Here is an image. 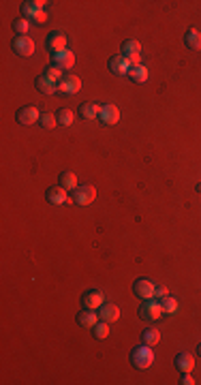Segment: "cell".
<instances>
[{
	"label": "cell",
	"instance_id": "cell-25",
	"mask_svg": "<svg viewBox=\"0 0 201 385\" xmlns=\"http://www.w3.org/2000/svg\"><path fill=\"white\" fill-rule=\"evenodd\" d=\"M39 124H41L43 128H48V131H51V128L58 126V116H53V113L45 111V113H41V120H39Z\"/></svg>",
	"mask_w": 201,
	"mask_h": 385
},
{
	"label": "cell",
	"instance_id": "cell-27",
	"mask_svg": "<svg viewBox=\"0 0 201 385\" xmlns=\"http://www.w3.org/2000/svg\"><path fill=\"white\" fill-rule=\"evenodd\" d=\"M13 30L17 32V37H24L26 32L30 30V19H26V17H19L13 22Z\"/></svg>",
	"mask_w": 201,
	"mask_h": 385
},
{
	"label": "cell",
	"instance_id": "cell-8",
	"mask_svg": "<svg viewBox=\"0 0 201 385\" xmlns=\"http://www.w3.org/2000/svg\"><path fill=\"white\" fill-rule=\"evenodd\" d=\"M103 304H105V295H103V291H99V289H92V291H86L82 295V306L84 308L99 310Z\"/></svg>",
	"mask_w": 201,
	"mask_h": 385
},
{
	"label": "cell",
	"instance_id": "cell-2",
	"mask_svg": "<svg viewBox=\"0 0 201 385\" xmlns=\"http://www.w3.org/2000/svg\"><path fill=\"white\" fill-rule=\"evenodd\" d=\"M163 315H165L163 304H160L156 298L146 300L142 304V308H139V319H144V321H158Z\"/></svg>",
	"mask_w": 201,
	"mask_h": 385
},
{
	"label": "cell",
	"instance_id": "cell-19",
	"mask_svg": "<svg viewBox=\"0 0 201 385\" xmlns=\"http://www.w3.org/2000/svg\"><path fill=\"white\" fill-rule=\"evenodd\" d=\"M129 77H131L135 84H144V82H148L150 71H148V66H144V64H139V66H131Z\"/></svg>",
	"mask_w": 201,
	"mask_h": 385
},
{
	"label": "cell",
	"instance_id": "cell-35",
	"mask_svg": "<svg viewBox=\"0 0 201 385\" xmlns=\"http://www.w3.org/2000/svg\"><path fill=\"white\" fill-rule=\"evenodd\" d=\"M197 191H199V193H201V182H199V184H197Z\"/></svg>",
	"mask_w": 201,
	"mask_h": 385
},
{
	"label": "cell",
	"instance_id": "cell-16",
	"mask_svg": "<svg viewBox=\"0 0 201 385\" xmlns=\"http://www.w3.org/2000/svg\"><path fill=\"white\" fill-rule=\"evenodd\" d=\"M77 323L82 328H90L92 330L99 323V313H95V310H90V308L79 310V313H77Z\"/></svg>",
	"mask_w": 201,
	"mask_h": 385
},
{
	"label": "cell",
	"instance_id": "cell-10",
	"mask_svg": "<svg viewBox=\"0 0 201 385\" xmlns=\"http://www.w3.org/2000/svg\"><path fill=\"white\" fill-rule=\"evenodd\" d=\"M109 71L111 73H116V75H129V71H131V62H129V58L126 56H111L109 58Z\"/></svg>",
	"mask_w": 201,
	"mask_h": 385
},
{
	"label": "cell",
	"instance_id": "cell-31",
	"mask_svg": "<svg viewBox=\"0 0 201 385\" xmlns=\"http://www.w3.org/2000/svg\"><path fill=\"white\" fill-rule=\"evenodd\" d=\"M32 22H35V24H39V26H41V24H45V22H48V13H45V11H39V13H37V17L32 19Z\"/></svg>",
	"mask_w": 201,
	"mask_h": 385
},
{
	"label": "cell",
	"instance_id": "cell-3",
	"mask_svg": "<svg viewBox=\"0 0 201 385\" xmlns=\"http://www.w3.org/2000/svg\"><path fill=\"white\" fill-rule=\"evenodd\" d=\"M97 199V188L92 184H82L73 191V201L77 206H90Z\"/></svg>",
	"mask_w": 201,
	"mask_h": 385
},
{
	"label": "cell",
	"instance_id": "cell-5",
	"mask_svg": "<svg viewBox=\"0 0 201 385\" xmlns=\"http://www.w3.org/2000/svg\"><path fill=\"white\" fill-rule=\"evenodd\" d=\"M35 50H37V45H35V41H32L28 35L13 39V52H15L17 56L28 58V56H32V54H35Z\"/></svg>",
	"mask_w": 201,
	"mask_h": 385
},
{
	"label": "cell",
	"instance_id": "cell-12",
	"mask_svg": "<svg viewBox=\"0 0 201 385\" xmlns=\"http://www.w3.org/2000/svg\"><path fill=\"white\" fill-rule=\"evenodd\" d=\"M100 122L107 124V126H113L120 122V110L116 105H103L100 107Z\"/></svg>",
	"mask_w": 201,
	"mask_h": 385
},
{
	"label": "cell",
	"instance_id": "cell-4",
	"mask_svg": "<svg viewBox=\"0 0 201 385\" xmlns=\"http://www.w3.org/2000/svg\"><path fill=\"white\" fill-rule=\"evenodd\" d=\"M41 120V111H39L37 105H24L19 107L17 111V122L22 126H30V124H37Z\"/></svg>",
	"mask_w": 201,
	"mask_h": 385
},
{
	"label": "cell",
	"instance_id": "cell-17",
	"mask_svg": "<svg viewBox=\"0 0 201 385\" xmlns=\"http://www.w3.org/2000/svg\"><path fill=\"white\" fill-rule=\"evenodd\" d=\"M184 43H186L189 50L201 52V32L195 30V28H189V30H186V35H184Z\"/></svg>",
	"mask_w": 201,
	"mask_h": 385
},
{
	"label": "cell",
	"instance_id": "cell-32",
	"mask_svg": "<svg viewBox=\"0 0 201 385\" xmlns=\"http://www.w3.org/2000/svg\"><path fill=\"white\" fill-rule=\"evenodd\" d=\"M126 58H129L131 66H139V64H142V56H139V54H133V56H126Z\"/></svg>",
	"mask_w": 201,
	"mask_h": 385
},
{
	"label": "cell",
	"instance_id": "cell-18",
	"mask_svg": "<svg viewBox=\"0 0 201 385\" xmlns=\"http://www.w3.org/2000/svg\"><path fill=\"white\" fill-rule=\"evenodd\" d=\"M37 90L41 92V94H53V92H58V84L56 82H51V79L48 75H41V77H37Z\"/></svg>",
	"mask_w": 201,
	"mask_h": 385
},
{
	"label": "cell",
	"instance_id": "cell-7",
	"mask_svg": "<svg viewBox=\"0 0 201 385\" xmlns=\"http://www.w3.org/2000/svg\"><path fill=\"white\" fill-rule=\"evenodd\" d=\"M133 291H135L137 298H142L146 302V300H152L154 298L156 285H154L152 280H148V278H139V280H135V285H133Z\"/></svg>",
	"mask_w": 201,
	"mask_h": 385
},
{
	"label": "cell",
	"instance_id": "cell-36",
	"mask_svg": "<svg viewBox=\"0 0 201 385\" xmlns=\"http://www.w3.org/2000/svg\"><path fill=\"white\" fill-rule=\"evenodd\" d=\"M197 351H199V355H201V344H199V347H197Z\"/></svg>",
	"mask_w": 201,
	"mask_h": 385
},
{
	"label": "cell",
	"instance_id": "cell-11",
	"mask_svg": "<svg viewBox=\"0 0 201 385\" xmlns=\"http://www.w3.org/2000/svg\"><path fill=\"white\" fill-rule=\"evenodd\" d=\"M45 47L51 52V54H60L66 50V37L62 32H51V35L45 39Z\"/></svg>",
	"mask_w": 201,
	"mask_h": 385
},
{
	"label": "cell",
	"instance_id": "cell-14",
	"mask_svg": "<svg viewBox=\"0 0 201 385\" xmlns=\"http://www.w3.org/2000/svg\"><path fill=\"white\" fill-rule=\"evenodd\" d=\"M99 319L100 321H107V323H113V321H118L120 319V308L116 306V304H103V306L99 308Z\"/></svg>",
	"mask_w": 201,
	"mask_h": 385
},
{
	"label": "cell",
	"instance_id": "cell-6",
	"mask_svg": "<svg viewBox=\"0 0 201 385\" xmlns=\"http://www.w3.org/2000/svg\"><path fill=\"white\" fill-rule=\"evenodd\" d=\"M82 90V79L77 75H64V79L58 84V94H66V97H71V94H77Z\"/></svg>",
	"mask_w": 201,
	"mask_h": 385
},
{
	"label": "cell",
	"instance_id": "cell-26",
	"mask_svg": "<svg viewBox=\"0 0 201 385\" xmlns=\"http://www.w3.org/2000/svg\"><path fill=\"white\" fill-rule=\"evenodd\" d=\"M160 304H163L165 315H176L178 313V300L171 298V295H165V298L160 300Z\"/></svg>",
	"mask_w": 201,
	"mask_h": 385
},
{
	"label": "cell",
	"instance_id": "cell-1",
	"mask_svg": "<svg viewBox=\"0 0 201 385\" xmlns=\"http://www.w3.org/2000/svg\"><path fill=\"white\" fill-rule=\"evenodd\" d=\"M131 362H133V366L139 368V370H148L154 364L152 347H148V344H139V347H135L131 351Z\"/></svg>",
	"mask_w": 201,
	"mask_h": 385
},
{
	"label": "cell",
	"instance_id": "cell-29",
	"mask_svg": "<svg viewBox=\"0 0 201 385\" xmlns=\"http://www.w3.org/2000/svg\"><path fill=\"white\" fill-rule=\"evenodd\" d=\"M73 120H75V113H73L71 110H60V111H58V124L71 126Z\"/></svg>",
	"mask_w": 201,
	"mask_h": 385
},
{
	"label": "cell",
	"instance_id": "cell-9",
	"mask_svg": "<svg viewBox=\"0 0 201 385\" xmlns=\"http://www.w3.org/2000/svg\"><path fill=\"white\" fill-rule=\"evenodd\" d=\"M51 64L53 66H58V69H62V71H69L75 66V54H73L71 50H64V52H60V54H53L51 56Z\"/></svg>",
	"mask_w": 201,
	"mask_h": 385
},
{
	"label": "cell",
	"instance_id": "cell-13",
	"mask_svg": "<svg viewBox=\"0 0 201 385\" xmlns=\"http://www.w3.org/2000/svg\"><path fill=\"white\" fill-rule=\"evenodd\" d=\"M45 197H48V201H50L51 206H62V204H66V201H69L66 188H62V186H51V188H48Z\"/></svg>",
	"mask_w": 201,
	"mask_h": 385
},
{
	"label": "cell",
	"instance_id": "cell-22",
	"mask_svg": "<svg viewBox=\"0 0 201 385\" xmlns=\"http://www.w3.org/2000/svg\"><path fill=\"white\" fill-rule=\"evenodd\" d=\"M142 342L148 344V347H156V344L160 342V332H158V330H154V328L144 330V332H142Z\"/></svg>",
	"mask_w": 201,
	"mask_h": 385
},
{
	"label": "cell",
	"instance_id": "cell-34",
	"mask_svg": "<svg viewBox=\"0 0 201 385\" xmlns=\"http://www.w3.org/2000/svg\"><path fill=\"white\" fill-rule=\"evenodd\" d=\"M165 295H169V293H167V287H156V291H154V298L163 300Z\"/></svg>",
	"mask_w": 201,
	"mask_h": 385
},
{
	"label": "cell",
	"instance_id": "cell-24",
	"mask_svg": "<svg viewBox=\"0 0 201 385\" xmlns=\"http://www.w3.org/2000/svg\"><path fill=\"white\" fill-rule=\"evenodd\" d=\"M92 334H95L97 340H105L109 336V323L107 321H99L95 328H92Z\"/></svg>",
	"mask_w": 201,
	"mask_h": 385
},
{
	"label": "cell",
	"instance_id": "cell-33",
	"mask_svg": "<svg viewBox=\"0 0 201 385\" xmlns=\"http://www.w3.org/2000/svg\"><path fill=\"white\" fill-rule=\"evenodd\" d=\"M180 383H182V385H193V383H195V379L191 377V373H182V379H180Z\"/></svg>",
	"mask_w": 201,
	"mask_h": 385
},
{
	"label": "cell",
	"instance_id": "cell-21",
	"mask_svg": "<svg viewBox=\"0 0 201 385\" xmlns=\"http://www.w3.org/2000/svg\"><path fill=\"white\" fill-rule=\"evenodd\" d=\"M58 186L66 188V191H75V188L79 186L77 184V175L73 171H62V173H60V184Z\"/></svg>",
	"mask_w": 201,
	"mask_h": 385
},
{
	"label": "cell",
	"instance_id": "cell-30",
	"mask_svg": "<svg viewBox=\"0 0 201 385\" xmlns=\"http://www.w3.org/2000/svg\"><path fill=\"white\" fill-rule=\"evenodd\" d=\"M37 13H39V9H37V6L32 4V2H24V4H22V15H24L26 19H30V22H32V19L37 17Z\"/></svg>",
	"mask_w": 201,
	"mask_h": 385
},
{
	"label": "cell",
	"instance_id": "cell-15",
	"mask_svg": "<svg viewBox=\"0 0 201 385\" xmlns=\"http://www.w3.org/2000/svg\"><path fill=\"white\" fill-rule=\"evenodd\" d=\"M176 368L180 373H193V368H195V357L191 353H186V351H180L176 355Z\"/></svg>",
	"mask_w": 201,
	"mask_h": 385
},
{
	"label": "cell",
	"instance_id": "cell-20",
	"mask_svg": "<svg viewBox=\"0 0 201 385\" xmlns=\"http://www.w3.org/2000/svg\"><path fill=\"white\" fill-rule=\"evenodd\" d=\"M100 107H103V105H99V103H84L82 110H79V113H82L84 120H95V118L100 116Z\"/></svg>",
	"mask_w": 201,
	"mask_h": 385
},
{
	"label": "cell",
	"instance_id": "cell-23",
	"mask_svg": "<svg viewBox=\"0 0 201 385\" xmlns=\"http://www.w3.org/2000/svg\"><path fill=\"white\" fill-rule=\"evenodd\" d=\"M142 52V43L137 39H129V41L122 43V56H133V54Z\"/></svg>",
	"mask_w": 201,
	"mask_h": 385
},
{
	"label": "cell",
	"instance_id": "cell-28",
	"mask_svg": "<svg viewBox=\"0 0 201 385\" xmlns=\"http://www.w3.org/2000/svg\"><path fill=\"white\" fill-rule=\"evenodd\" d=\"M45 75H48L51 82H56V84H60L64 79V71L62 69H58V66H48V69H45Z\"/></svg>",
	"mask_w": 201,
	"mask_h": 385
}]
</instances>
